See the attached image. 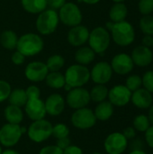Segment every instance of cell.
Masks as SVG:
<instances>
[{"label":"cell","instance_id":"obj_1","mask_svg":"<svg viewBox=\"0 0 153 154\" xmlns=\"http://www.w3.org/2000/svg\"><path fill=\"white\" fill-rule=\"evenodd\" d=\"M106 29L111 31L114 42L119 46H129L135 39V32L133 25L125 20L119 23L108 22L106 23Z\"/></svg>","mask_w":153,"mask_h":154},{"label":"cell","instance_id":"obj_2","mask_svg":"<svg viewBox=\"0 0 153 154\" xmlns=\"http://www.w3.org/2000/svg\"><path fill=\"white\" fill-rule=\"evenodd\" d=\"M44 47L43 40L36 33H25L18 38L16 49L25 57L39 54Z\"/></svg>","mask_w":153,"mask_h":154},{"label":"cell","instance_id":"obj_3","mask_svg":"<svg viewBox=\"0 0 153 154\" xmlns=\"http://www.w3.org/2000/svg\"><path fill=\"white\" fill-rule=\"evenodd\" d=\"M64 77L66 84L69 85L72 88H81L90 79V71L84 65L75 64L68 68Z\"/></svg>","mask_w":153,"mask_h":154},{"label":"cell","instance_id":"obj_4","mask_svg":"<svg viewBox=\"0 0 153 154\" xmlns=\"http://www.w3.org/2000/svg\"><path fill=\"white\" fill-rule=\"evenodd\" d=\"M59 14L52 9H45L40 13L36 20V28L42 35H49L54 32L59 24Z\"/></svg>","mask_w":153,"mask_h":154},{"label":"cell","instance_id":"obj_5","mask_svg":"<svg viewBox=\"0 0 153 154\" xmlns=\"http://www.w3.org/2000/svg\"><path fill=\"white\" fill-rule=\"evenodd\" d=\"M111 36L108 30L105 27L98 26L89 32L88 42L90 48L95 53H104L110 45Z\"/></svg>","mask_w":153,"mask_h":154},{"label":"cell","instance_id":"obj_6","mask_svg":"<svg viewBox=\"0 0 153 154\" xmlns=\"http://www.w3.org/2000/svg\"><path fill=\"white\" fill-rule=\"evenodd\" d=\"M52 126L53 125L45 119L33 121L27 130L28 137L34 143H42L51 136Z\"/></svg>","mask_w":153,"mask_h":154},{"label":"cell","instance_id":"obj_7","mask_svg":"<svg viewBox=\"0 0 153 154\" xmlns=\"http://www.w3.org/2000/svg\"><path fill=\"white\" fill-rule=\"evenodd\" d=\"M60 21L69 27L80 24L82 21V14L80 9L74 3H65L59 12Z\"/></svg>","mask_w":153,"mask_h":154},{"label":"cell","instance_id":"obj_8","mask_svg":"<svg viewBox=\"0 0 153 154\" xmlns=\"http://www.w3.org/2000/svg\"><path fill=\"white\" fill-rule=\"evenodd\" d=\"M71 123L73 126L80 130H87L92 128L96 123V118L94 112L87 107L76 109L71 116Z\"/></svg>","mask_w":153,"mask_h":154},{"label":"cell","instance_id":"obj_9","mask_svg":"<svg viewBox=\"0 0 153 154\" xmlns=\"http://www.w3.org/2000/svg\"><path fill=\"white\" fill-rule=\"evenodd\" d=\"M22 135L19 125L7 123L0 128V143L5 147H13L20 141Z\"/></svg>","mask_w":153,"mask_h":154},{"label":"cell","instance_id":"obj_10","mask_svg":"<svg viewBox=\"0 0 153 154\" xmlns=\"http://www.w3.org/2000/svg\"><path fill=\"white\" fill-rule=\"evenodd\" d=\"M128 145V140L122 133L115 132L110 134L105 140L104 147L108 154H122Z\"/></svg>","mask_w":153,"mask_h":154},{"label":"cell","instance_id":"obj_11","mask_svg":"<svg viewBox=\"0 0 153 154\" xmlns=\"http://www.w3.org/2000/svg\"><path fill=\"white\" fill-rule=\"evenodd\" d=\"M90 95L89 92L81 88H74L70 91H69L66 102L68 106L73 109H79L86 107L90 102Z\"/></svg>","mask_w":153,"mask_h":154},{"label":"cell","instance_id":"obj_12","mask_svg":"<svg viewBox=\"0 0 153 154\" xmlns=\"http://www.w3.org/2000/svg\"><path fill=\"white\" fill-rule=\"evenodd\" d=\"M132 92L125 85H117L108 91L109 102L115 106H124L131 101Z\"/></svg>","mask_w":153,"mask_h":154},{"label":"cell","instance_id":"obj_13","mask_svg":"<svg viewBox=\"0 0 153 154\" xmlns=\"http://www.w3.org/2000/svg\"><path fill=\"white\" fill-rule=\"evenodd\" d=\"M113 69L111 65L106 61L96 63L90 71V79L96 84L105 85L108 83L112 78Z\"/></svg>","mask_w":153,"mask_h":154},{"label":"cell","instance_id":"obj_14","mask_svg":"<svg viewBox=\"0 0 153 154\" xmlns=\"http://www.w3.org/2000/svg\"><path fill=\"white\" fill-rule=\"evenodd\" d=\"M49 73V69L46 63L41 61H32L30 62L24 70L25 77L27 79L32 82H41L44 80Z\"/></svg>","mask_w":153,"mask_h":154},{"label":"cell","instance_id":"obj_15","mask_svg":"<svg viewBox=\"0 0 153 154\" xmlns=\"http://www.w3.org/2000/svg\"><path fill=\"white\" fill-rule=\"evenodd\" d=\"M110 65L113 71L118 75H126L130 73L134 67V63L131 56L126 53H119L115 55Z\"/></svg>","mask_w":153,"mask_h":154},{"label":"cell","instance_id":"obj_16","mask_svg":"<svg viewBox=\"0 0 153 154\" xmlns=\"http://www.w3.org/2000/svg\"><path fill=\"white\" fill-rule=\"evenodd\" d=\"M24 107L26 115L32 121L43 119L47 114L44 102L41 98L28 99Z\"/></svg>","mask_w":153,"mask_h":154},{"label":"cell","instance_id":"obj_17","mask_svg":"<svg viewBox=\"0 0 153 154\" xmlns=\"http://www.w3.org/2000/svg\"><path fill=\"white\" fill-rule=\"evenodd\" d=\"M89 31L88 29L81 24L73 26L68 33V42L70 45L79 47L85 44L88 41Z\"/></svg>","mask_w":153,"mask_h":154},{"label":"cell","instance_id":"obj_18","mask_svg":"<svg viewBox=\"0 0 153 154\" xmlns=\"http://www.w3.org/2000/svg\"><path fill=\"white\" fill-rule=\"evenodd\" d=\"M131 58L134 65L138 67H147L152 61L153 53L149 47L139 45L133 49Z\"/></svg>","mask_w":153,"mask_h":154},{"label":"cell","instance_id":"obj_19","mask_svg":"<svg viewBox=\"0 0 153 154\" xmlns=\"http://www.w3.org/2000/svg\"><path fill=\"white\" fill-rule=\"evenodd\" d=\"M44 105L48 115L57 116L60 115L65 108V99L61 95L54 93L47 97Z\"/></svg>","mask_w":153,"mask_h":154},{"label":"cell","instance_id":"obj_20","mask_svg":"<svg viewBox=\"0 0 153 154\" xmlns=\"http://www.w3.org/2000/svg\"><path fill=\"white\" fill-rule=\"evenodd\" d=\"M131 101L133 104L140 109H148L152 105L153 98L151 93L143 88H139L132 92Z\"/></svg>","mask_w":153,"mask_h":154},{"label":"cell","instance_id":"obj_21","mask_svg":"<svg viewBox=\"0 0 153 154\" xmlns=\"http://www.w3.org/2000/svg\"><path fill=\"white\" fill-rule=\"evenodd\" d=\"M95 116L96 120L107 121L114 114V106L109 101H103L98 103L95 109Z\"/></svg>","mask_w":153,"mask_h":154},{"label":"cell","instance_id":"obj_22","mask_svg":"<svg viewBox=\"0 0 153 154\" xmlns=\"http://www.w3.org/2000/svg\"><path fill=\"white\" fill-rule=\"evenodd\" d=\"M4 115L7 123L13 125H19L23 119V114L21 107L13 105H9L5 107Z\"/></svg>","mask_w":153,"mask_h":154},{"label":"cell","instance_id":"obj_23","mask_svg":"<svg viewBox=\"0 0 153 154\" xmlns=\"http://www.w3.org/2000/svg\"><path fill=\"white\" fill-rule=\"evenodd\" d=\"M127 14L128 10L124 3H115L109 11V17L112 22L119 23L125 20Z\"/></svg>","mask_w":153,"mask_h":154},{"label":"cell","instance_id":"obj_24","mask_svg":"<svg viewBox=\"0 0 153 154\" xmlns=\"http://www.w3.org/2000/svg\"><path fill=\"white\" fill-rule=\"evenodd\" d=\"M23 9L31 14H40L47 8V0H21Z\"/></svg>","mask_w":153,"mask_h":154},{"label":"cell","instance_id":"obj_25","mask_svg":"<svg viewBox=\"0 0 153 154\" xmlns=\"http://www.w3.org/2000/svg\"><path fill=\"white\" fill-rule=\"evenodd\" d=\"M95 51L90 47H81L75 54L77 62L80 65H87L95 60Z\"/></svg>","mask_w":153,"mask_h":154},{"label":"cell","instance_id":"obj_26","mask_svg":"<svg viewBox=\"0 0 153 154\" xmlns=\"http://www.w3.org/2000/svg\"><path fill=\"white\" fill-rule=\"evenodd\" d=\"M18 37L12 30H5L0 35V43L6 50H14L16 48Z\"/></svg>","mask_w":153,"mask_h":154},{"label":"cell","instance_id":"obj_27","mask_svg":"<svg viewBox=\"0 0 153 154\" xmlns=\"http://www.w3.org/2000/svg\"><path fill=\"white\" fill-rule=\"evenodd\" d=\"M8 99H9L10 105L15 106L18 107L24 106L28 100L25 90L22 89V88H15V89L12 90L9 95Z\"/></svg>","mask_w":153,"mask_h":154},{"label":"cell","instance_id":"obj_28","mask_svg":"<svg viewBox=\"0 0 153 154\" xmlns=\"http://www.w3.org/2000/svg\"><path fill=\"white\" fill-rule=\"evenodd\" d=\"M46 84L51 88L59 89L64 87L66 84L65 77L61 73L58 71H53V72H49L46 79Z\"/></svg>","mask_w":153,"mask_h":154},{"label":"cell","instance_id":"obj_29","mask_svg":"<svg viewBox=\"0 0 153 154\" xmlns=\"http://www.w3.org/2000/svg\"><path fill=\"white\" fill-rule=\"evenodd\" d=\"M108 91H109L108 88L105 85L96 84L92 88V90L89 92L90 99L94 102H96V103L103 102L108 97Z\"/></svg>","mask_w":153,"mask_h":154},{"label":"cell","instance_id":"obj_30","mask_svg":"<svg viewBox=\"0 0 153 154\" xmlns=\"http://www.w3.org/2000/svg\"><path fill=\"white\" fill-rule=\"evenodd\" d=\"M65 64V60L61 55H52L49 57L46 62V66L49 69V72L59 71Z\"/></svg>","mask_w":153,"mask_h":154},{"label":"cell","instance_id":"obj_31","mask_svg":"<svg viewBox=\"0 0 153 154\" xmlns=\"http://www.w3.org/2000/svg\"><path fill=\"white\" fill-rule=\"evenodd\" d=\"M133 124V128L136 131H139L142 133H145L151 126L149 117L145 115H139L135 116Z\"/></svg>","mask_w":153,"mask_h":154},{"label":"cell","instance_id":"obj_32","mask_svg":"<svg viewBox=\"0 0 153 154\" xmlns=\"http://www.w3.org/2000/svg\"><path fill=\"white\" fill-rule=\"evenodd\" d=\"M140 28L145 35H153V16L143 15L140 20Z\"/></svg>","mask_w":153,"mask_h":154},{"label":"cell","instance_id":"obj_33","mask_svg":"<svg viewBox=\"0 0 153 154\" xmlns=\"http://www.w3.org/2000/svg\"><path fill=\"white\" fill-rule=\"evenodd\" d=\"M142 85V78L139 76V75H131L127 78L126 79V83H125V86L126 88L131 91V92H133L139 88H141Z\"/></svg>","mask_w":153,"mask_h":154},{"label":"cell","instance_id":"obj_34","mask_svg":"<svg viewBox=\"0 0 153 154\" xmlns=\"http://www.w3.org/2000/svg\"><path fill=\"white\" fill-rule=\"evenodd\" d=\"M69 134V127L64 124H57L52 126V133L51 135L56 139H60L64 137H68Z\"/></svg>","mask_w":153,"mask_h":154},{"label":"cell","instance_id":"obj_35","mask_svg":"<svg viewBox=\"0 0 153 154\" xmlns=\"http://www.w3.org/2000/svg\"><path fill=\"white\" fill-rule=\"evenodd\" d=\"M138 9L143 15L151 14L153 12V0H140L138 3Z\"/></svg>","mask_w":153,"mask_h":154},{"label":"cell","instance_id":"obj_36","mask_svg":"<svg viewBox=\"0 0 153 154\" xmlns=\"http://www.w3.org/2000/svg\"><path fill=\"white\" fill-rule=\"evenodd\" d=\"M142 86L146 90L153 93V70L147 71L142 78Z\"/></svg>","mask_w":153,"mask_h":154},{"label":"cell","instance_id":"obj_37","mask_svg":"<svg viewBox=\"0 0 153 154\" xmlns=\"http://www.w3.org/2000/svg\"><path fill=\"white\" fill-rule=\"evenodd\" d=\"M11 86L8 82L0 79V102L6 100L11 93Z\"/></svg>","mask_w":153,"mask_h":154},{"label":"cell","instance_id":"obj_38","mask_svg":"<svg viewBox=\"0 0 153 154\" xmlns=\"http://www.w3.org/2000/svg\"><path fill=\"white\" fill-rule=\"evenodd\" d=\"M26 96L28 99H33V98H40L41 91L40 88L36 86H30L25 90Z\"/></svg>","mask_w":153,"mask_h":154},{"label":"cell","instance_id":"obj_39","mask_svg":"<svg viewBox=\"0 0 153 154\" xmlns=\"http://www.w3.org/2000/svg\"><path fill=\"white\" fill-rule=\"evenodd\" d=\"M39 154H63V151L57 145H48L42 148Z\"/></svg>","mask_w":153,"mask_h":154},{"label":"cell","instance_id":"obj_40","mask_svg":"<svg viewBox=\"0 0 153 154\" xmlns=\"http://www.w3.org/2000/svg\"><path fill=\"white\" fill-rule=\"evenodd\" d=\"M66 3V0H47V6L52 10H60Z\"/></svg>","mask_w":153,"mask_h":154},{"label":"cell","instance_id":"obj_41","mask_svg":"<svg viewBox=\"0 0 153 154\" xmlns=\"http://www.w3.org/2000/svg\"><path fill=\"white\" fill-rule=\"evenodd\" d=\"M11 60H12V62L15 65H21L24 62V60H25V56L21 53L20 51H16L13 53L12 57H11Z\"/></svg>","mask_w":153,"mask_h":154},{"label":"cell","instance_id":"obj_42","mask_svg":"<svg viewBox=\"0 0 153 154\" xmlns=\"http://www.w3.org/2000/svg\"><path fill=\"white\" fill-rule=\"evenodd\" d=\"M56 145L63 151L70 145V139L69 138V136L64 137V138H60V139H57Z\"/></svg>","mask_w":153,"mask_h":154},{"label":"cell","instance_id":"obj_43","mask_svg":"<svg viewBox=\"0 0 153 154\" xmlns=\"http://www.w3.org/2000/svg\"><path fill=\"white\" fill-rule=\"evenodd\" d=\"M63 154H83L82 150L77 145H69L65 150H63Z\"/></svg>","mask_w":153,"mask_h":154},{"label":"cell","instance_id":"obj_44","mask_svg":"<svg viewBox=\"0 0 153 154\" xmlns=\"http://www.w3.org/2000/svg\"><path fill=\"white\" fill-rule=\"evenodd\" d=\"M145 141L147 144L153 149V125H151L145 132Z\"/></svg>","mask_w":153,"mask_h":154},{"label":"cell","instance_id":"obj_45","mask_svg":"<svg viewBox=\"0 0 153 154\" xmlns=\"http://www.w3.org/2000/svg\"><path fill=\"white\" fill-rule=\"evenodd\" d=\"M122 134L124 135V137L127 140H131L136 136V130L133 127H127L124 130V132Z\"/></svg>","mask_w":153,"mask_h":154},{"label":"cell","instance_id":"obj_46","mask_svg":"<svg viewBox=\"0 0 153 154\" xmlns=\"http://www.w3.org/2000/svg\"><path fill=\"white\" fill-rule=\"evenodd\" d=\"M153 43V35H145L142 39V45L146 47L152 46Z\"/></svg>","mask_w":153,"mask_h":154},{"label":"cell","instance_id":"obj_47","mask_svg":"<svg viewBox=\"0 0 153 154\" xmlns=\"http://www.w3.org/2000/svg\"><path fill=\"white\" fill-rule=\"evenodd\" d=\"M148 117H149V120H150L151 125H153V104L151 106V107H150V110H149V116H148Z\"/></svg>","mask_w":153,"mask_h":154},{"label":"cell","instance_id":"obj_48","mask_svg":"<svg viewBox=\"0 0 153 154\" xmlns=\"http://www.w3.org/2000/svg\"><path fill=\"white\" fill-rule=\"evenodd\" d=\"M79 2H83L85 4H88V5H96L97 4L100 0H78Z\"/></svg>","mask_w":153,"mask_h":154},{"label":"cell","instance_id":"obj_49","mask_svg":"<svg viewBox=\"0 0 153 154\" xmlns=\"http://www.w3.org/2000/svg\"><path fill=\"white\" fill-rule=\"evenodd\" d=\"M1 154H20L19 152H17L16 151L14 150H11V149H8V150H5L4 152H2Z\"/></svg>","mask_w":153,"mask_h":154},{"label":"cell","instance_id":"obj_50","mask_svg":"<svg viewBox=\"0 0 153 154\" xmlns=\"http://www.w3.org/2000/svg\"><path fill=\"white\" fill-rule=\"evenodd\" d=\"M129 154H147L145 152L142 151V150H133V152H131Z\"/></svg>","mask_w":153,"mask_h":154},{"label":"cell","instance_id":"obj_51","mask_svg":"<svg viewBox=\"0 0 153 154\" xmlns=\"http://www.w3.org/2000/svg\"><path fill=\"white\" fill-rule=\"evenodd\" d=\"M115 3H124L125 0H113Z\"/></svg>","mask_w":153,"mask_h":154},{"label":"cell","instance_id":"obj_52","mask_svg":"<svg viewBox=\"0 0 153 154\" xmlns=\"http://www.w3.org/2000/svg\"><path fill=\"white\" fill-rule=\"evenodd\" d=\"M91 154H103V153H100V152H93V153Z\"/></svg>","mask_w":153,"mask_h":154},{"label":"cell","instance_id":"obj_53","mask_svg":"<svg viewBox=\"0 0 153 154\" xmlns=\"http://www.w3.org/2000/svg\"><path fill=\"white\" fill-rule=\"evenodd\" d=\"M2 152H3V151H2V148H1V146H0V154L2 153Z\"/></svg>","mask_w":153,"mask_h":154},{"label":"cell","instance_id":"obj_54","mask_svg":"<svg viewBox=\"0 0 153 154\" xmlns=\"http://www.w3.org/2000/svg\"><path fill=\"white\" fill-rule=\"evenodd\" d=\"M152 46H153V43H152Z\"/></svg>","mask_w":153,"mask_h":154}]
</instances>
